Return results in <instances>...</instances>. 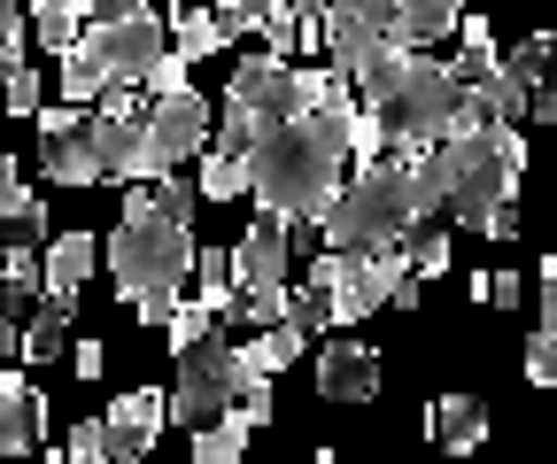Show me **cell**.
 I'll return each mask as SVG.
<instances>
[{
	"mask_svg": "<svg viewBox=\"0 0 557 464\" xmlns=\"http://www.w3.org/2000/svg\"><path fill=\"white\" fill-rule=\"evenodd\" d=\"M70 317H78V294H62V287H39V302L16 317V356H24V364H47V356H62V334H70Z\"/></svg>",
	"mask_w": 557,
	"mask_h": 464,
	"instance_id": "2e32d148",
	"label": "cell"
},
{
	"mask_svg": "<svg viewBox=\"0 0 557 464\" xmlns=\"http://www.w3.org/2000/svg\"><path fill=\"white\" fill-rule=\"evenodd\" d=\"M395 255L410 263L418 279H426V272H442V263H449V225H442V210H434V217H410V225L395 233Z\"/></svg>",
	"mask_w": 557,
	"mask_h": 464,
	"instance_id": "603a6c76",
	"label": "cell"
},
{
	"mask_svg": "<svg viewBox=\"0 0 557 464\" xmlns=\"http://www.w3.org/2000/svg\"><path fill=\"white\" fill-rule=\"evenodd\" d=\"M94 263H101L94 233H54V240H47V255H39V279H47V287H62V294H78V287L94 279Z\"/></svg>",
	"mask_w": 557,
	"mask_h": 464,
	"instance_id": "d6986e66",
	"label": "cell"
},
{
	"mask_svg": "<svg viewBox=\"0 0 557 464\" xmlns=\"http://www.w3.org/2000/svg\"><path fill=\"white\" fill-rule=\"evenodd\" d=\"M209 325H218V317H209V302H201V294H194V302L178 294V302H171V317H163V334H171V349H186V341H201V334H209Z\"/></svg>",
	"mask_w": 557,
	"mask_h": 464,
	"instance_id": "1f68e13d",
	"label": "cell"
},
{
	"mask_svg": "<svg viewBox=\"0 0 557 464\" xmlns=\"http://www.w3.org/2000/svg\"><path fill=\"white\" fill-rule=\"evenodd\" d=\"M178 294H186V287H139V294H124V302H132V317L156 334V325L171 317V302H178Z\"/></svg>",
	"mask_w": 557,
	"mask_h": 464,
	"instance_id": "d590c367",
	"label": "cell"
},
{
	"mask_svg": "<svg viewBox=\"0 0 557 464\" xmlns=\"http://www.w3.org/2000/svg\"><path fill=\"white\" fill-rule=\"evenodd\" d=\"M287 255H295V217L263 210L233 248V287H287Z\"/></svg>",
	"mask_w": 557,
	"mask_h": 464,
	"instance_id": "30bf717a",
	"label": "cell"
},
{
	"mask_svg": "<svg viewBox=\"0 0 557 464\" xmlns=\"http://www.w3.org/2000/svg\"><path fill=\"white\" fill-rule=\"evenodd\" d=\"M139 131H148L156 171H171V163H186V155L209 140V101L186 86V93H171V101H156V109H139Z\"/></svg>",
	"mask_w": 557,
	"mask_h": 464,
	"instance_id": "9c48e42d",
	"label": "cell"
},
{
	"mask_svg": "<svg viewBox=\"0 0 557 464\" xmlns=\"http://www.w3.org/2000/svg\"><path fill=\"white\" fill-rule=\"evenodd\" d=\"M465 294H480L487 310H519V302H527V279H519V272H472Z\"/></svg>",
	"mask_w": 557,
	"mask_h": 464,
	"instance_id": "4dcf8cb0",
	"label": "cell"
},
{
	"mask_svg": "<svg viewBox=\"0 0 557 464\" xmlns=\"http://www.w3.org/2000/svg\"><path fill=\"white\" fill-rule=\"evenodd\" d=\"M0 101H9V116H32V109L47 101V86H39V71H32V54H24V62H0Z\"/></svg>",
	"mask_w": 557,
	"mask_h": 464,
	"instance_id": "83f0119b",
	"label": "cell"
},
{
	"mask_svg": "<svg viewBox=\"0 0 557 464\" xmlns=\"http://www.w3.org/2000/svg\"><path fill=\"white\" fill-rule=\"evenodd\" d=\"M70 364H78V379H101L109 356H101V341H78V349H70Z\"/></svg>",
	"mask_w": 557,
	"mask_h": 464,
	"instance_id": "ab89813d",
	"label": "cell"
},
{
	"mask_svg": "<svg viewBox=\"0 0 557 464\" xmlns=\"http://www.w3.org/2000/svg\"><path fill=\"white\" fill-rule=\"evenodd\" d=\"M256 9H263V0H256Z\"/></svg>",
	"mask_w": 557,
	"mask_h": 464,
	"instance_id": "b9f144b4",
	"label": "cell"
},
{
	"mask_svg": "<svg viewBox=\"0 0 557 464\" xmlns=\"http://www.w3.org/2000/svg\"><path fill=\"white\" fill-rule=\"evenodd\" d=\"M318 78L325 71H302L295 54H248L240 71H233V93H225V124H240L248 140H263L271 124H287L302 109H318Z\"/></svg>",
	"mask_w": 557,
	"mask_h": 464,
	"instance_id": "8992f818",
	"label": "cell"
},
{
	"mask_svg": "<svg viewBox=\"0 0 557 464\" xmlns=\"http://www.w3.org/2000/svg\"><path fill=\"white\" fill-rule=\"evenodd\" d=\"M240 379H248L240 349H233V341H218V325H209L201 341H186V349H178V387L163 394L171 426H186V434H194V426H209L218 411H233Z\"/></svg>",
	"mask_w": 557,
	"mask_h": 464,
	"instance_id": "52a82bcc",
	"label": "cell"
},
{
	"mask_svg": "<svg viewBox=\"0 0 557 464\" xmlns=\"http://www.w3.org/2000/svg\"><path fill=\"white\" fill-rule=\"evenodd\" d=\"M333 9L364 16V24H380V32H395V0H333Z\"/></svg>",
	"mask_w": 557,
	"mask_h": 464,
	"instance_id": "f35d334b",
	"label": "cell"
},
{
	"mask_svg": "<svg viewBox=\"0 0 557 464\" xmlns=\"http://www.w3.org/2000/svg\"><path fill=\"white\" fill-rule=\"evenodd\" d=\"M380 109V124H387V148L395 155H410V148H426V140H449V109H457V78H449V62H434V54H403V71H395V86L372 101Z\"/></svg>",
	"mask_w": 557,
	"mask_h": 464,
	"instance_id": "277c9868",
	"label": "cell"
},
{
	"mask_svg": "<svg viewBox=\"0 0 557 464\" xmlns=\"http://www.w3.org/2000/svg\"><path fill=\"white\" fill-rule=\"evenodd\" d=\"M426 434H434L442 449H480V434H487L480 394H442V403H434V418H426Z\"/></svg>",
	"mask_w": 557,
	"mask_h": 464,
	"instance_id": "7402d4cb",
	"label": "cell"
},
{
	"mask_svg": "<svg viewBox=\"0 0 557 464\" xmlns=\"http://www.w3.org/2000/svg\"><path fill=\"white\" fill-rule=\"evenodd\" d=\"M78 39H86V54L101 62L109 78H124V86H139V71L171 47V32L156 24V9H139V16H116V24H78Z\"/></svg>",
	"mask_w": 557,
	"mask_h": 464,
	"instance_id": "ba28073f",
	"label": "cell"
},
{
	"mask_svg": "<svg viewBox=\"0 0 557 464\" xmlns=\"http://www.w3.org/2000/svg\"><path fill=\"white\" fill-rule=\"evenodd\" d=\"M32 116H39V131H70V124H78V109H47V101H39Z\"/></svg>",
	"mask_w": 557,
	"mask_h": 464,
	"instance_id": "60d3db41",
	"label": "cell"
},
{
	"mask_svg": "<svg viewBox=\"0 0 557 464\" xmlns=\"http://www.w3.org/2000/svg\"><path fill=\"white\" fill-rule=\"evenodd\" d=\"M302 341H310L302 325H295V317H278V325H256V341H233V349H240V364H248V372L278 379V372L302 356Z\"/></svg>",
	"mask_w": 557,
	"mask_h": 464,
	"instance_id": "ffe728a7",
	"label": "cell"
},
{
	"mask_svg": "<svg viewBox=\"0 0 557 464\" xmlns=\"http://www.w3.org/2000/svg\"><path fill=\"white\" fill-rule=\"evenodd\" d=\"M410 217H434L418 210V186H410V163H357V178H341V193L310 217L325 248H387Z\"/></svg>",
	"mask_w": 557,
	"mask_h": 464,
	"instance_id": "7a4b0ae2",
	"label": "cell"
},
{
	"mask_svg": "<svg viewBox=\"0 0 557 464\" xmlns=\"http://www.w3.org/2000/svg\"><path fill=\"white\" fill-rule=\"evenodd\" d=\"M209 24H218V39L233 47L240 32H256V0H218V9H209Z\"/></svg>",
	"mask_w": 557,
	"mask_h": 464,
	"instance_id": "8d00e7d4",
	"label": "cell"
},
{
	"mask_svg": "<svg viewBox=\"0 0 557 464\" xmlns=\"http://www.w3.org/2000/svg\"><path fill=\"white\" fill-rule=\"evenodd\" d=\"M101 263H109V279H116L124 294H139V287H186L194 233H186L178 217H156V210H124V225L109 233Z\"/></svg>",
	"mask_w": 557,
	"mask_h": 464,
	"instance_id": "5b68a950",
	"label": "cell"
},
{
	"mask_svg": "<svg viewBox=\"0 0 557 464\" xmlns=\"http://www.w3.org/2000/svg\"><path fill=\"white\" fill-rule=\"evenodd\" d=\"M248 418L240 411H218V418H209V426H194V464H233L240 449H248Z\"/></svg>",
	"mask_w": 557,
	"mask_h": 464,
	"instance_id": "484cf974",
	"label": "cell"
},
{
	"mask_svg": "<svg viewBox=\"0 0 557 464\" xmlns=\"http://www.w3.org/2000/svg\"><path fill=\"white\" fill-rule=\"evenodd\" d=\"M39 171L54 186H101V163H94V140H86V116L70 131H39Z\"/></svg>",
	"mask_w": 557,
	"mask_h": 464,
	"instance_id": "ac0fdd59",
	"label": "cell"
},
{
	"mask_svg": "<svg viewBox=\"0 0 557 464\" xmlns=\"http://www.w3.org/2000/svg\"><path fill=\"white\" fill-rule=\"evenodd\" d=\"M101 93H109V71L86 54V39H70V47H62V101H70V109H94Z\"/></svg>",
	"mask_w": 557,
	"mask_h": 464,
	"instance_id": "d4e9b609",
	"label": "cell"
},
{
	"mask_svg": "<svg viewBox=\"0 0 557 464\" xmlns=\"http://www.w3.org/2000/svg\"><path fill=\"white\" fill-rule=\"evenodd\" d=\"M318 394L325 403H372L380 394V356L364 341H325L318 349Z\"/></svg>",
	"mask_w": 557,
	"mask_h": 464,
	"instance_id": "4fadbf2b",
	"label": "cell"
},
{
	"mask_svg": "<svg viewBox=\"0 0 557 464\" xmlns=\"http://www.w3.org/2000/svg\"><path fill=\"white\" fill-rule=\"evenodd\" d=\"M163 426H171V411H163L156 387H132V394H116V403L101 411V434H109V456L116 464H139V456L156 449Z\"/></svg>",
	"mask_w": 557,
	"mask_h": 464,
	"instance_id": "8fae6325",
	"label": "cell"
},
{
	"mask_svg": "<svg viewBox=\"0 0 557 464\" xmlns=\"http://www.w3.org/2000/svg\"><path fill=\"white\" fill-rule=\"evenodd\" d=\"M395 32H380V24H364V16H348V9H333V0H325V16H318V47L333 54V71L348 78V71H364V62L387 47Z\"/></svg>",
	"mask_w": 557,
	"mask_h": 464,
	"instance_id": "e0dca14e",
	"label": "cell"
},
{
	"mask_svg": "<svg viewBox=\"0 0 557 464\" xmlns=\"http://www.w3.org/2000/svg\"><path fill=\"white\" fill-rule=\"evenodd\" d=\"M527 379H534V387L557 379V325H534V341H527Z\"/></svg>",
	"mask_w": 557,
	"mask_h": 464,
	"instance_id": "e575fe53",
	"label": "cell"
},
{
	"mask_svg": "<svg viewBox=\"0 0 557 464\" xmlns=\"http://www.w3.org/2000/svg\"><path fill=\"white\" fill-rule=\"evenodd\" d=\"M457 16H465V0H395V39L403 47H434V39L457 32Z\"/></svg>",
	"mask_w": 557,
	"mask_h": 464,
	"instance_id": "44dd1931",
	"label": "cell"
},
{
	"mask_svg": "<svg viewBox=\"0 0 557 464\" xmlns=\"http://www.w3.org/2000/svg\"><path fill=\"white\" fill-rule=\"evenodd\" d=\"M348 178V140H341V116L333 109H302L287 124H271L263 140L248 148V193L263 210L310 225Z\"/></svg>",
	"mask_w": 557,
	"mask_h": 464,
	"instance_id": "6da1fadb",
	"label": "cell"
},
{
	"mask_svg": "<svg viewBox=\"0 0 557 464\" xmlns=\"http://www.w3.org/2000/svg\"><path fill=\"white\" fill-rule=\"evenodd\" d=\"M24 54H32V24L16 0H0V62H24Z\"/></svg>",
	"mask_w": 557,
	"mask_h": 464,
	"instance_id": "836d02e7",
	"label": "cell"
},
{
	"mask_svg": "<svg viewBox=\"0 0 557 464\" xmlns=\"http://www.w3.org/2000/svg\"><path fill=\"white\" fill-rule=\"evenodd\" d=\"M163 32H171V54H186V62H201V54H218V47H225L201 0H171V24H163Z\"/></svg>",
	"mask_w": 557,
	"mask_h": 464,
	"instance_id": "cb8c5ba5",
	"label": "cell"
},
{
	"mask_svg": "<svg viewBox=\"0 0 557 464\" xmlns=\"http://www.w3.org/2000/svg\"><path fill=\"white\" fill-rule=\"evenodd\" d=\"M24 24H32V47H54V54H62L70 39H78V16H70V9H54V0H39V9H32Z\"/></svg>",
	"mask_w": 557,
	"mask_h": 464,
	"instance_id": "f546056e",
	"label": "cell"
},
{
	"mask_svg": "<svg viewBox=\"0 0 557 464\" xmlns=\"http://www.w3.org/2000/svg\"><path fill=\"white\" fill-rule=\"evenodd\" d=\"M248 131L240 124H218V131H209V140L194 148L201 155V186L194 193H209V202H233V193H248Z\"/></svg>",
	"mask_w": 557,
	"mask_h": 464,
	"instance_id": "9a60e30c",
	"label": "cell"
},
{
	"mask_svg": "<svg viewBox=\"0 0 557 464\" xmlns=\"http://www.w3.org/2000/svg\"><path fill=\"white\" fill-rule=\"evenodd\" d=\"M86 140H94V163L101 178H156V155H148V131H139V116H86Z\"/></svg>",
	"mask_w": 557,
	"mask_h": 464,
	"instance_id": "7c38bea8",
	"label": "cell"
},
{
	"mask_svg": "<svg viewBox=\"0 0 557 464\" xmlns=\"http://www.w3.org/2000/svg\"><path fill=\"white\" fill-rule=\"evenodd\" d=\"M39 434H47V394H39L24 372L0 364V456L39 449Z\"/></svg>",
	"mask_w": 557,
	"mask_h": 464,
	"instance_id": "5bb4252c",
	"label": "cell"
},
{
	"mask_svg": "<svg viewBox=\"0 0 557 464\" xmlns=\"http://www.w3.org/2000/svg\"><path fill=\"white\" fill-rule=\"evenodd\" d=\"M139 86H148V101H171V93H186V54H156L148 71H139Z\"/></svg>",
	"mask_w": 557,
	"mask_h": 464,
	"instance_id": "d6a6232c",
	"label": "cell"
},
{
	"mask_svg": "<svg viewBox=\"0 0 557 464\" xmlns=\"http://www.w3.org/2000/svg\"><path fill=\"white\" fill-rule=\"evenodd\" d=\"M70 464H109V434H101V418L70 426Z\"/></svg>",
	"mask_w": 557,
	"mask_h": 464,
	"instance_id": "74e56055",
	"label": "cell"
},
{
	"mask_svg": "<svg viewBox=\"0 0 557 464\" xmlns=\"http://www.w3.org/2000/svg\"><path fill=\"white\" fill-rule=\"evenodd\" d=\"M449 155V178H442V210L480 233L496 202H519V171H527V148H519V124H496V131H449L442 140Z\"/></svg>",
	"mask_w": 557,
	"mask_h": 464,
	"instance_id": "3957f363",
	"label": "cell"
},
{
	"mask_svg": "<svg viewBox=\"0 0 557 464\" xmlns=\"http://www.w3.org/2000/svg\"><path fill=\"white\" fill-rule=\"evenodd\" d=\"M487 71H496V39H487V16H465V47H457V62H449V78H457V86H480Z\"/></svg>",
	"mask_w": 557,
	"mask_h": 464,
	"instance_id": "4316f807",
	"label": "cell"
},
{
	"mask_svg": "<svg viewBox=\"0 0 557 464\" xmlns=\"http://www.w3.org/2000/svg\"><path fill=\"white\" fill-rule=\"evenodd\" d=\"M194 202H201V193H194L186 178H171V171H156V178H148V210H156V217H178V225H186V217H194Z\"/></svg>",
	"mask_w": 557,
	"mask_h": 464,
	"instance_id": "f1b7e54d",
	"label": "cell"
}]
</instances>
